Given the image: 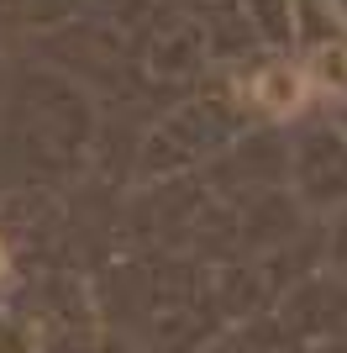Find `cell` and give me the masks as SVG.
I'll return each mask as SVG.
<instances>
[{"mask_svg":"<svg viewBox=\"0 0 347 353\" xmlns=\"http://www.w3.org/2000/svg\"><path fill=\"white\" fill-rule=\"evenodd\" d=\"M253 95H258L274 117H284V111L300 105V74H295V69H263L258 85H253Z\"/></svg>","mask_w":347,"mask_h":353,"instance_id":"1","label":"cell"},{"mask_svg":"<svg viewBox=\"0 0 347 353\" xmlns=\"http://www.w3.org/2000/svg\"><path fill=\"white\" fill-rule=\"evenodd\" d=\"M311 79L347 90V48H342V43H332V48H316V59H311Z\"/></svg>","mask_w":347,"mask_h":353,"instance_id":"2","label":"cell"},{"mask_svg":"<svg viewBox=\"0 0 347 353\" xmlns=\"http://www.w3.org/2000/svg\"><path fill=\"white\" fill-rule=\"evenodd\" d=\"M0 274H6V248H0Z\"/></svg>","mask_w":347,"mask_h":353,"instance_id":"3","label":"cell"}]
</instances>
